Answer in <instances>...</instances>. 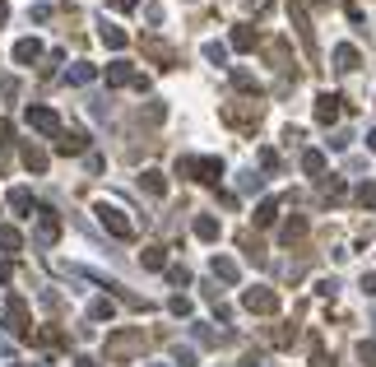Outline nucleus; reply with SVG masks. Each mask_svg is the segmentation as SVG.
<instances>
[{"label":"nucleus","mask_w":376,"mask_h":367,"mask_svg":"<svg viewBox=\"0 0 376 367\" xmlns=\"http://www.w3.org/2000/svg\"><path fill=\"white\" fill-rule=\"evenodd\" d=\"M93 214H98V219H102V228H107L111 237H135V223L126 219L121 210H111V205H98V210H93Z\"/></svg>","instance_id":"1"},{"label":"nucleus","mask_w":376,"mask_h":367,"mask_svg":"<svg viewBox=\"0 0 376 367\" xmlns=\"http://www.w3.org/2000/svg\"><path fill=\"white\" fill-rule=\"evenodd\" d=\"M107 84H111V89H121V84H131V89H149V79H144V75H135V70L131 66H126V61H111V66H107Z\"/></svg>","instance_id":"2"},{"label":"nucleus","mask_w":376,"mask_h":367,"mask_svg":"<svg viewBox=\"0 0 376 367\" xmlns=\"http://www.w3.org/2000/svg\"><path fill=\"white\" fill-rule=\"evenodd\" d=\"M246 307H251V312H274L279 307V293L274 289H246Z\"/></svg>","instance_id":"3"},{"label":"nucleus","mask_w":376,"mask_h":367,"mask_svg":"<svg viewBox=\"0 0 376 367\" xmlns=\"http://www.w3.org/2000/svg\"><path fill=\"white\" fill-rule=\"evenodd\" d=\"M334 70H344V75H348V70H363V52L348 47V42H339L334 47Z\"/></svg>","instance_id":"4"},{"label":"nucleus","mask_w":376,"mask_h":367,"mask_svg":"<svg viewBox=\"0 0 376 367\" xmlns=\"http://www.w3.org/2000/svg\"><path fill=\"white\" fill-rule=\"evenodd\" d=\"M14 61H19V66H33V61H42V42H37V37H23V42H14Z\"/></svg>","instance_id":"5"},{"label":"nucleus","mask_w":376,"mask_h":367,"mask_svg":"<svg viewBox=\"0 0 376 367\" xmlns=\"http://www.w3.org/2000/svg\"><path fill=\"white\" fill-rule=\"evenodd\" d=\"M334 116H339V98H334V93H321V98H316V121L330 126Z\"/></svg>","instance_id":"6"},{"label":"nucleus","mask_w":376,"mask_h":367,"mask_svg":"<svg viewBox=\"0 0 376 367\" xmlns=\"http://www.w3.org/2000/svg\"><path fill=\"white\" fill-rule=\"evenodd\" d=\"M28 121H33L37 131L51 135V131H56V112H51V107H28Z\"/></svg>","instance_id":"7"},{"label":"nucleus","mask_w":376,"mask_h":367,"mask_svg":"<svg viewBox=\"0 0 376 367\" xmlns=\"http://www.w3.org/2000/svg\"><path fill=\"white\" fill-rule=\"evenodd\" d=\"M56 149H61V154H79V149H84V135H79V131H61V135H56Z\"/></svg>","instance_id":"8"},{"label":"nucleus","mask_w":376,"mask_h":367,"mask_svg":"<svg viewBox=\"0 0 376 367\" xmlns=\"http://www.w3.org/2000/svg\"><path fill=\"white\" fill-rule=\"evenodd\" d=\"M288 19L298 23V33L307 37V47H311V23H307V14H302V5H298V0H288Z\"/></svg>","instance_id":"9"},{"label":"nucleus","mask_w":376,"mask_h":367,"mask_svg":"<svg viewBox=\"0 0 376 367\" xmlns=\"http://www.w3.org/2000/svg\"><path fill=\"white\" fill-rule=\"evenodd\" d=\"M98 33H102V42H107V47H126V33H121V28H116L111 19H102V23H98Z\"/></svg>","instance_id":"10"},{"label":"nucleus","mask_w":376,"mask_h":367,"mask_svg":"<svg viewBox=\"0 0 376 367\" xmlns=\"http://www.w3.org/2000/svg\"><path fill=\"white\" fill-rule=\"evenodd\" d=\"M228 42H233L237 52H251V47H255V33H251V28H246V23H237V28H233V37H228Z\"/></svg>","instance_id":"11"},{"label":"nucleus","mask_w":376,"mask_h":367,"mask_svg":"<svg viewBox=\"0 0 376 367\" xmlns=\"http://www.w3.org/2000/svg\"><path fill=\"white\" fill-rule=\"evenodd\" d=\"M0 251H19V228H10V223H0Z\"/></svg>","instance_id":"12"},{"label":"nucleus","mask_w":376,"mask_h":367,"mask_svg":"<svg viewBox=\"0 0 376 367\" xmlns=\"http://www.w3.org/2000/svg\"><path fill=\"white\" fill-rule=\"evenodd\" d=\"M195 237H205V242H214V237H219V223H214L210 214H200V219H195Z\"/></svg>","instance_id":"13"},{"label":"nucleus","mask_w":376,"mask_h":367,"mask_svg":"<svg viewBox=\"0 0 376 367\" xmlns=\"http://www.w3.org/2000/svg\"><path fill=\"white\" fill-rule=\"evenodd\" d=\"M195 172H200V181H210V186H214V181H219V172H223V163H219V158H205Z\"/></svg>","instance_id":"14"},{"label":"nucleus","mask_w":376,"mask_h":367,"mask_svg":"<svg viewBox=\"0 0 376 367\" xmlns=\"http://www.w3.org/2000/svg\"><path fill=\"white\" fill-rule=\"evenodd\" d=\"M66 79H70V84H89V79H93V66H89V61H75Z\"/></svg>","instance_id":"15"},{"label":"nucleus","mask_w":376,"mask_h":367,"mask_svg":"<svg viewBox=\"0 0 376 367\" xmlns=\"http://www.w3.org/2000/svg\"><path fill=\"white\" fill-rule=\"evenodd\" d=\"M23 163L33 167V172H42V167H47V154H42L37 145H23Z\"/></svg>","instance_id":"16"},{"label":"nucleus","mask_w":376,"mask_h":367,"mask_svg":"<svg viewBox=\"0 0 376 367\" xmlns=\"http://www.w3.org/2000/svg\"><path fill=\"white\" fill-rule=\"evenodd\" d=\"M274 219H279V200H265L260 210H255V223H260V228H269Z\"/></svg>","instance_id":"17"},{"label":"nucleus","mask_w":376,"mask_h":367,"mask_svg":"<svg viewBox=\"0 0 376 367\" xmlns=\"http://www.w3.org/2000/svg\"><path fill=\"white\" fill-rule=\"evenodd\" d=\"M302 233H307V219H288L284 223V242H298Z\"/></svg>","instance_id":"18"},{"label":"nucleus","mask_w":376,"mask_h":367,"mask_svg":"<svg viewBox=\"0 0 376 367\" xmlns=\"http://www.w3.org/2000/svg\"><path fill=\"white\" fill-rule=\"evenodd\" d=\"M358 205H363V210H376V181L358 186Z\"/></svg>","instance_id":"19"},{"label":"nucleus","mask_w":376,"mask_h":367,"mask_svg":"<svg viewBox=\"0 0 376 367\" xmlns=\"http://www.w3.org/2000/svg\"><path fill=\"white\" fill-rule=\"evenodd\" d=\"M10 210L28 214V210H33V195H28V191H14V195H10Z\"/></svg>","instance_id":"20"},{"label":"nucleus","mask_w":376,"mask_h":367,"mask_svg":"<svg viewBox=\"0 0 376 367\" xmlns=\"http://www.w3.org/2000/svg\"><path fill=\"white\" fill-rule=\"evenodd\" d=\"M302 167H307V177H321L325 158H321V154H302Z\"/></svg>","instance_id":"21"},{"label":"nucleus","mask_w":376,"mask_h":367,"mask_svg":"<svg viewBox=\"0 0 376 367\" xmlns=\"http://www.w3.org/2000/svg\"><path fill=\"white\" fill-rule=\"evenodd\" d=\"M214 275H223V279H237V265L228 256H214Z\"/></svg>","instance_id":"22"},{"label":"nucleus","mask_w":376,"mask_h":367,"mask_svg":"<svg viewBox=\"0 0 376 367\" xmlns=\"http://www.w3.org/2000/svg\"><path fill=\"white\" fill-rule=\"evenodd\" d=\"M144 270H163V246H149V251H144Z\"/></svg>","instance_id":"23"},{"label":"nucleus","mask_w":376,"mask_h":367,"mask_svg":"<svg viewBox=\"0 0 376 367\" xmlns=\"http://www.w3.org/2000/svg\"><path fill=\"white\" fill-rule=\"evenodd\" d=\"M144 191H149V195H158V191H163V172H144V181H140Z\"/></svg>","instance_id":"24"},{"label":"nucleus","mask_w":376,"mask_h":367,"mask_svg":"<svg viewBox=\"0 0 376 367\" xmlns=\"http://www.w3.org/2000/svg\"><path fill=\"white\" fill-rule=\"evenodd\" d=\"M89 316H98V321H107V316H111V302H89Z\"/></svg>","instance_id":"25"},{"label":"nucleus","mask_w":376,"mask_h":367,"mask_svg":"<svg viewBox=\"0 0 376 367\" xmlns=\"http://www.w3.org/2000/svg\"><path fill=\"white\" fill-rule=\"evenodd\" d=\"M358 358H363L367 367H376V339H372V344H363V349H358Z\"/></svg>","instance_id":"26"},{"label":"nucleus","mask_w":376,"mask_h":367,"mask_svg":"<svg viewBox=\"0 0 376 367\" xmlns=\"http://www.w3.org/2000/svg\"><path fill=\"white\" fill-rule=\"evenodd\" d=\"M205 56H210L214 66H223V56H228V52H223V47H219V42H210V47H205Z\"/></svg>","instance_id":"27"},{"label":"nucleus","mask_w":376,"mask_h":367,"mask_svg":"<svg viewBox=\"0 0 376 367\" xmlns=\"http://www.w3.org/2000/svg\"><path fill=\"white\" fill-rule=\"evenodd\" d=\"M242 191H260V177H255V172H242Z\"/></svg>","instance_id":"28"},{"label":"nucleus","mask_w":376,"mask_h":367,"mask_svg":"<svg viewBox=\"0 0 376 367\" xmlns=\"http://www.w3.org/2000/svg\"><path fill=\"white\" fill-rule=\"evenodd\" d=\"M111 10H135V5H140V0H107Z\"/></svg>","instance_id":"29"},{"label":"nucleus","mask_w":376,"mask_h":367,"mask_svg":"<svg viewBox=\"0 0 376 367\" xmlns=\"http://www.w3.org/2000/svg\"><path fill=\"white\" fill-rule=\"evenodd\" d=\"M363 293H372V298H376V275H367V279H363Z\"/></svg>","instance_id":"30"},{"label":"nucleus","mask_w":376,"mask_h":367,"mask_svg":"<svg viewBox=\"0 0 376 367\" xmlns=\"http://www.w3.org/2000/svg\"><path fill=\"white\" fill-rule=\"evenodd\" d=\"M5 19H10V5H5V0H0V23H5Z\"/></svg>","instance_id":"31"},{"label":"nucleus","mask_w":376,"mask_h":367,"mask_svg":"<svg viewBox=\"0 0 376 367\" xmlns=\"http://www.w3.org/2000/svg\"><path fill=\"white\" fill-rule=\"evenodd\" d=\"M367 145H372V149H376V131H372V135H367Z\"/></svg>","instance_id":"32"}]
</instances>
